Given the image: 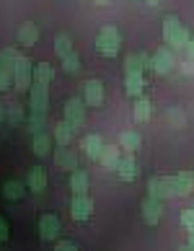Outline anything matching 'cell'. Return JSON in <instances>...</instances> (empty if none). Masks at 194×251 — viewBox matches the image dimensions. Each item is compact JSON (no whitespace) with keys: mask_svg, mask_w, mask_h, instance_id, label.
I'll list each match as a JSON object with an SVG mask.
<instances>
[{"mask_svg":"<svg viewBox=\"0 0 194 251\" xmlns=\"http://www.w3.org/2000/svg\"><path fill=\"white\" fill-rule=\"evenodd\" d=\"M163 39H166V44L173 50V52H179V50H184L189 44V31L181 26V21L176 16H166L163 18Z\"/></svg>","mask_w":194,"mask_h":251,"instance_id":"cell-1","label":"cell"},{"mask_svg":"<svg viewBox=\"0 0 194 251\" xmlns=\"http://www.w3.org/2000/svg\"><path fill=\"white\" fill-rule=\"evenodd\" d=\"M119 44H122V36H119L117 26H104L96 36V50L101 57H114L119 52Z\"/></svg>","mask_w":194,"mask_h":251,"instance_id":"cell-2","label":"cell"},{"mask_svg":"<svg viewBox=\"0 0 194 251\" xmlns=\"http://www.w3.org/2000/svg\"><path fill=\"white\" fill-rule=\"evenodd\" d=\"M47 106H49V94H47V86L44 83H31L29 88V111L31 114H47Z\"/></svg>","mask_w":194,"mask_h":251,"instance_id":"cell-3","label":"cell"},{"mask_svg":"<svg viewBox=\"0 0 194 251\" xmlns=\"http://www.w3.org/2000/svg\"><path fill=\"white\" fill-rule=\"evenodd\" d=\"M34 83V68H31V62L26 60V57H18L16 62V68H13V86L16 91H29V86Z\"/></svg>","mask_w":194,"mask_h":251,"instance_id":"cell-4","label":"cell"},{"mask_svg":"<svg viewBox=\"0 0 194 251\" xmlns=\"http://www.w3.org/2000/svg\"><path fill=\"white\" fill-rule=\"evenodd\" d=\"M173 68H176V60H173V50H171V47L155 50V54H153V73H158V75H169Z\"/></svg>","mask_w":194,"mask_h":251,"instance_id":"cell-5","label":"cell"},{"mask_svg":"<svg viewBox=\"0 0 194 251\" xmlns=\"http://www.w3.org/2000/svg\"><path fill=\"white\" fill-rule=\"evenodd\" d=\"M83 101H86V106H94V109L104 104V83L96 78L83 83Z\"/></svg>","mask_w":194,"mask_h":251,"instance_id":"cell-6","label":"cell"},{"mask_svg":"<svg viewBox=\"0 0 194 251\" xmlns=\"http://www.w3.org/2000/svg\"><path fill=\"white\" fill-rule=\"evenodd\" d=\"M147 197L153 200H166V197H173V179L171 176H163V179H150L147 181Z\"/></svg>","mask_w":194,"mask_h":251,"instance_id":"cell-7","label":"cell"},{"mask_svg":"<svg viewBox=\"0 0 194 251\" xmlns=\"http://www.w3.org/2000/svg\"><path fill=\"white\" fill-rule=\"evenodd\" d=\"M140 212H143L145 226H158L161 218H163V202L147 197V200H143V204H140Z\"/></svg>","mask_w":194,"mask_h":251,"instance_id":"cell-8","label":"cell"},{"mask_svg":"<svg viewBox=\"0 0 194 251\" xmlns=\"http://www.w3.org/2000/svg\"><path fill=\"white\" fill-rule=\"evenodd\" d=\"M65 119H68L73 127L86 122V101L83 99H68L65 101Z\"/></svg>","mask_w":194,"mask_h":251,"instance_id":"cell-9","label":"cell"},{"mask_svg":"<svg viewBox=\"0 0 194 251\" xmlns=\"http://www.w3.org/2000/svg\"><path fill=\"white\" fill-rule=\"evenodd\" d=\"M91 212H94V202H91L88 194H73L70 202V215L75 220H88Z\"/></svg>","mask_w":194,"mask_h":251,"instance_id":"cell-10","label":"cell"},{"mask_svg":"<svg viewBox=\"0 0 194 251\" xmlns=\"http://www.w3.org/2000/svg\"><path fill=\"white\" fill-rule=\"evenodd\" d=\"M60 236V218L57 215H42L39 218V238L42 241H54Z\"/></svg>","mask_w":194,"mask_h":251,"instance_id":"cell-11","label":"cell"},{"mask_svg":"<svg viewBox=\"0 0 194 251\" xmlns=\"http://www.w3.org/2000/svg\"><path fill=\"white\" fill-rule=\"evenodd\" d=\"M80 151L86 158H91V161H98L101 151H104V140H101L98 135H83L80 137Z\"/></svg>","mask_w":194,"mask_h":251,"instance_id":"cell-12","label":"cell"},{"mask_svg":"<svg viewBox=\"0 0 194 251\" xmlns=\"http://www.w3.org/2000/svg\"><path fill=\"white\" fill-rule=\"evenodd\" d=\"M54 163L65 171H75L78 169V153L68 145H60L57 151H54Z\"/></svg>","mask_w":194,"mask_h":251,"instance_id":"cell-13","label":"cell"},{"mask_svg":"<svg viewBox=\"0 0 194 251\" xmlns=\"http://www.w3.org/2000/svg\"><path fill=\"white\" fill-rule=\"evenodd\" d=\"M26 187H29V192H34V194H42L44 189H47V171H44L42 166H34V169L29 171V176H26Z\"/></svg>","mask_w":194,"mask_h":251,"instance_id":"cell-14","label":"cell"},{"mask_svg":"<svg viewBox=\"0 0 194 251\" xmlns=\"http://www.w3.org/2000/svg\"><path fill=\"white\" fill-rule=\"evenodd\" d=\"M192 189H194V174L181 171V174L173 176V194H176V197H189Z\"/></svg>","mask_w":194,"mask_h":251,"instance_id":"cell-15","label":"cell"},{"mask_svg":"<svg viewBox=\"0 0 194 251\" xmlns=\"http://www.w3.org/2000/svg\"><path fill=\"white\" fill-rule=\"evenodd\" d=\"M16 39H18V44H21V47H31V44L39 42V26L31 24V21L21 24V29H18Z\"/></svg>","mask_w":194,"mask_h":251,"instance_id":"cell-16","label":"cell"},{"mask_svg":"<svg viewBox=\"0 0 194 251\" xmlns=\"http://www.w3.org/2000/svg\"><path fill=\"white\" fill-rule=\"evenodd\" d=\"M117 176H119L122 181H132L135 176H137V163H135L132 153H127V155L119 158V163H117Z\"/></svg>","mask_w":194,"mask_h":251,"instance_id":"cell-17","label":"cell"},{"mask_svg":"<svg viewBox=\"0 0 194 251\" xmlns=\"http://www.w3.org/2000/svg\"><path fill=\"white\" fill-rule=\"evenodd\" d=\"M73 137H75V127H73L68 119H62V122L54 125V143L57 145H70Z\"/></svg>","mask_w":194,"mask_h":251,"instance_id":"cell-18","label":"cell"},{"mask_svg":"<svg viewBox=\"0 0 194 251\" xmlns=\"http://www.w3.org/2000/svg\"><path fill=\"white\" fill-rule=\"evenodd\" d=\"M132 114H135V122H147V119H150V114H153V104H150V99L137 96L135 106H132Z\"/></svg>","mask_w":194,"mask_h":251,"instance_id":"cell-19","label":"cell"},{"mask_svg":"<svg viewBox=\"0 0 194 251\" xmlns=\"http://www.w3.org/2000/svg\"><path fill=\"white\" fill-rule=\"evenodd\" d=\"M143 88H145V78L143 75H124V94L129 99L143 96Z\"/></svg>","mask_w":194,"mask_h":251,"instance_id":"cell-20","label":"cell"},{"mask_svg":"<svg viewBox=\"0 0 194 251\" xmlns=\"http://www.w3.org/2000/svg\"><path fill=\"white\" fill-rule=\"evenodd\" d=\"M70 189H73V194H86L88 192V174L83 169L70 171Z\"/></svg>","mask_w":194,"mask_h":251,"instance_id":"cell-21","label":"cell"},{"mask_svg":"<svg viewBox=\"0 0 194 251\" xmlns=\"http://www.w3.org/2000/svg\"><path fill=\"white\" fill-rule=\"evenodd\" d=\"M145 68H143V57H140V52H129L127 57H124V75H143Z\"/></svg>","mask_w":194,"mask_h":251,"instance_id":"cell-22","label":"cell"},{"mask_svg":"<svg viewBox=\"0 0 194 251\" xmlns=\"http://www.w3.org/2000/svg\"><path fill=\"white\" fill-rule=\"evenodd\" d=\"M119 148H112V145H104V151H101V166H104V169H114L117 171V163H119Z\"/></svg>","mask_w":194,"mask_h":251,"instance_id":"cell-23","label":"cell"},{"mask_svg":"<svg viewBox=\"0 0 194 251\" xmlns=\"http://www.w3.org/2000/svg\"><path fill=\"white\" fill-rule=\"evenodd\" d=\"M24 194H26V187L21 181H3V197L5 200L18 202V200H24Z\"/></svg>","mask_w":194,"mask_h":251,"instance_id":"cell-24","label":"cell"},{"mask_svg":"<svg viewBox=\"0 0 194 251\" xmlns=\"http://www.w3.org/2000/svg\"><path fill=\"white\" fill-rule=\"evenodd\" d=\"M140 143H143V140H140V135L132 132V129H127V132L119 135V148H124L127 153H135L137 148H140Z\"/></svg>","mask_w":194,"mask_h":251,"instance_id":"cell-25","label":"cell"},{"mask_svg":"<svg viewBox=\"0 0 194 251\" xmlns=\"http://www.w3.org/2000/svg\"><path fill=\"white\" fill-rule=\"evenodd\" d=\"M54 52L60 54V60L68 57L70 52H75V50H73V39L68 34H57V36H54Z\"/></svg>","mask_w":194,"mask_h":251,"instance_id":"cell-26","label":"cell"},{"mask_svg":"<svg viewBox=\"0 0 194 251\" xmlns=\"http://www.w3.org/2000/svg\"><path fill=\"white\" fill-rule=\"evenodd\" d=\"M31 148H34V155H39V158L49 155V135H47V132L34 135V143H31Z\"/></svg>","mask_w":194,"mask_h":251,"instance_id":"cell-27","label":"cell"},{"mask_svg":"<svg viewBox=\"0 0 194 251\" xmlns=\"http://www.w3.org/2000/svg\"><path fill=\"white\" fill-rule=\"evenodd\" d=\"M52 78H54V70H52L49 62H39V65L34 68V80H36V83H44V86H47Z\"/></svg>","mask_w":194,"mask_h":251,"instance_id":"cell-28","label":"cell"},{"mask_svg":"<svg viewBox=\"0 0 194 251\" xmlns=\"http://www.w3.org/2000/svg\"><path fill=\"white\" fill-rule=\"evenodd\" d=\"M62 70L68 73V75H75V73L80 70V57H78V52H70L68 57H62Z\"/></svg>","mask_w":194,"mask_h":251,"instance_id":"cell-29","label":"cell"},{"mask_svg":"<svg viewBox=\"0 0 194 251\" xmlns=\"http://www.w3.org/2000/svg\"><path fill=\"white\" fill-rule=\"evenodd\" d=\"M18 57H21V54H18L16 50H3V52H0V62H3V68H5L8 73H13Z\"/></svg>","mask_w":194,"mask_h":251,"instance_id":"cell-30","label":"cell"},{"mask_svg":"<svg viewBox=\"0 0 194 251\" xmlns=\"http://www.w3.org/2000/svg\"><path fill=\"white\" fill-rule=\"evenodd\" d=\"M44 117L42 114H29V132L31 135H39V132H44Z\"/></svg>","mask_w":194,"mask_h":251,"instance_id":"cell-31","label":"cell"},{"mask_svg":"<svg viewBox=\"0 0 194 251\" xmlns=\"http://www.w3.org/2000/svg\"><path fill=\"white\" fill-rule=\"evenodd\" d=\"M179 223H181L187 230H194V207H192V210H184L181 218H179Z\"/></svg>","mask_w":194,"mask_h":251,"instance_id":"cell-32","label":"cell"},{"mask_svg":"<svg viewBox=\"0 0 194 251\" xmlns=\"http://www.w3.org/2000/svg\"><path fill=\"white\" fill-rule=\"evenodd\" d=\"M13 80V73H8L5 68H0V91H8V83Z\"/></svg>","mask_w":194,"mask_h":251,"instance_id":"cell-33","label":"cell"},{"mask_svg":"<svg viewBox=\"0 0 194 251\" xmlns=\"http://www.w3.org/2000/svg\"><path fill=\"white\" fill-rule=\"evenodd\" d=\"M54 251H78V246L70 244V241H60V244L54 246Z\"/></svg>","mask_w":194,"mask_h":251,"instance_id":"cell-34","label":"cell"},{"mask_svg":"<svg viewBox=\"0 0 194 251\" xmlns=\"http://www.w3.org/2000/svg\"><path fill=\"white\" fill-rule=\"evenodd\" d=\"M8 233H11V230H8V223L0 218V244H5V241H8Z\"/></svg>","mask_w":194,"mask_h":251,"instance_id":"cell-35","label":"cell"},{"mask_svg":"<svg viewBox=\"0 0 194 251\" xmlns=\"http://www.w3.org/2000/svg\"><path fill=\"white\" fill-rule=\"evenodd\" d=\"M140 57H143V68H145L147 73H153V57H147L145 52H140Z\"/></svg>","mask_w":194,"mask_h":251,"instance_id":"cell-36","label":"cell"},{"mask_svg":"<svg viewBox=\"0 0 194 251\" xmlns=\"http://www.w3.org/2000/svg\"><path fill=\"white\" fill-rule=\"evenodd\" d=\"M181 73H184V75H192V73H194V62H192V60L181 62Z\"/></svg>","mask_w":194,"mask_h":251,"instance_id":"cell-37","label":"cell"},{"mask_svg":"<svg viewBox=\"0 0 194 251\" xmlns=\"http://www.w3.org/2000/svg\"><path fill=\"white\" fill-rule=\"evenodd\" d=\"M184 52H187V60H192V62H194V39H189V44L184 47Z\"/></svg>","mask_w":194,"mask_h":251,"instance_id":"cell-38","label":"cell"},{"mask_svg":"<svg viewBox=\"0 0 194 251\" xmlns=\"http://www.w3.org/2000/svg\"><path fill=\"white\" fill-rule=\"evenodd\" d=\"M169 119H171V122H173V119H176V122H179V125L184 122V117H181V111H169Z\"/></svg>","mask_w":194,"mask_h":251,"instance_id":"cell-39","label":"cell"},{"mask_svg":"<svg viewBox=\"0 0 194 251\" xmlns=\"http://www.w3.org/2000/svg\"><path fill=\"white\" fill-rule=\"evenodd\" d=\"M11 119H13V122H16V119H21V109H13L11 111Z\"/></svg>","mask_w":194,"mask_h":251,"instance_id":"cell-40","label":"cell"},{"mask_svg":"<svg viewBox=\"0 0 194 251\" xmlns=\"http://www.w3.org/2000/svg\"><path fill=\"white\" fill-rule=\"evenodd\" d=\"M187 244H189V249L194 251V230H189V241H187Z\"/></svg>","mask_w":194,"mask_h":251,"instance_id":"cell-41","label":"cell"},{"mask_svg":"<svg viewBox=\"0 0 194 251\" xmlns=\"http://www.w3.org/2000/svg\"><path fill=\"white\" fill-rule=\"evenodd\" d=\"M145 3H147V5H161L163 0H145Z\"/></svg>","mask_w":194,"mask_h":251,"instance_id":"cell-42","label":"cell"},{"mask_svg":"<svg viewBox=\"0 0 194 251\" xmlns=\"http://www.w3.org/2000/svg\"><path fill=\"white\" fill-rule=\"evenodd\" d=\"M94 3H96V5H109L112 0H94Z\"/></svg>","mask_w":194,"mask_h":251,"instance_id":"cell-43","label":"cell"},{"mask_svg":"<svg viewBox=\"0 0 194 251\" xmlns=\"http://www.w3.org/2000/svg\"><path fill=\"white\" fill-rule=\"evenodd\" d=\"M5 119V111H3V104H0V122Z\"/></svg>","mask_w":194,"mask_h":251,"instance_id":"cell-44","label":"cell"},{"mask_svg":"<svg viewBox=\"0 0 194 251\" xmlns=\"http://www.w3.org/2000/svg\"><path fill=\"white\" fill-rule=\"evenodd\" d=\"M176 251H192V249H189V244H187V246H179Z\"/></svg>","mask_w":194,"mask_h":251,"instance_id":"cell-45","label":"cell"}]
</instances>
